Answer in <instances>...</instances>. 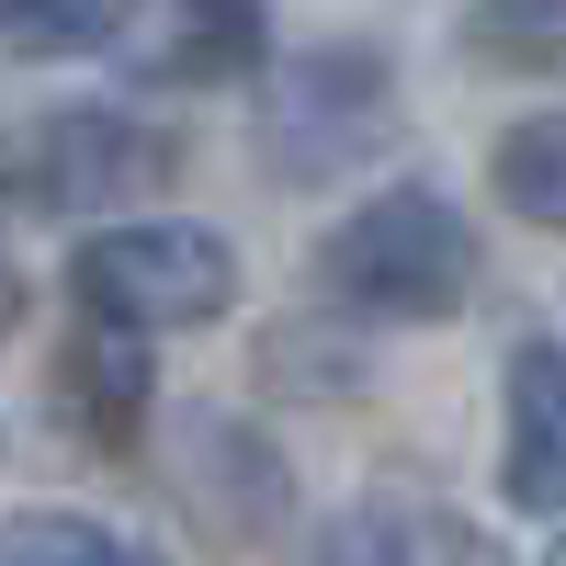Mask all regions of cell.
Returning <instances> with one entry per match:
<instances>
[{
  "instance_id": "obj_13",
  "label": "cell",
  "mask_w": 566,
  "mask_h": 566,
  "mask_svg": "<svg viewBox=\"0 0 566 566\" xmlns=\"http://www.w3.org/2000/svg\"><path fill=\"white\" fill-rule=\"evenodd\" d=\"M306 566H419V522H408L397 499H352L340 522L317 533V555H306Z\"/></svg>"
},
{
  "instance_id": "obj_11",
  "label": "cell",
  "mask_w": 566,
  "mask_h": 566,
  "mask_svg": "<svg viewBox=\"0 0 566 566\" xmlns=\"http://www.w3.org/2000/svg\"><path fill=\"white\" fill-rule=\"evenodd\" d=\"M464 45L510 80L566 69V0H464Z\"/></svg>"
},
{
  "instance_id": "obj_4",
  "label": "cell",
  "mask_w": 566,
  "mask_h": 566,
  "mask_svg": "<svg viewBox=\"0 0 566 566\" xmlns=\"http://www.w3.org/2000/svg\"><path fill=\"white\" fill-rule=\"evenodd\" d=\"M0 170H12V193L45 205V216H125V205H148L181 170V148L159 125H136L125 103H69V114L23 125L12 148H0Z\"/></svg>"
},
{
  "instance_id": "obj_1",
  "label": "cell",
  "mask_w": 566,
  "mask_h": 566,
  "mask_svg": "<svg viewBox=\"0 0 566 566\" xmlns=\"http://www.w3.org/2000/svg\"><path fill=\"white\" fill-rule=\"evenodd\" d=\"M317 295L340 317H374V328H442L488 295V239L464 227L453 193L386 181L317 239Z\"/></svg>"
},
{
  "instance_id": "obj_10",
  "label": "cell",
  "mask_w": 566,
  "mask_h": 566,
  "mask_svg": "<svg viewBox=\"0 0 566 566\" xmlns=\"http://www.w3.org/2000/svg\"><path fill=\"white\" fill-rule=\"evenodd\" d=\"M0 566H170V555L91 522V510H12L0 522Z\"/></svg>"
},
{
  "instance_id": "obj_9",
  "label": "cell",
  "mask_w": 566,
  "mask_h": 566,
  "mask_svg": "<svg viewBox=\"0 0 566 566\" xmlns=\"http://www.w3.org/2000/svg\"><path fill=\"white\" fill-rule=\"evenodd\" d=\"M488 193L522 216V227H566V103L522 114V125H499V148H488Z\"/></svg>"
},
{
  "instance_id": "obj_5",
  "label": "cell",
  "mask_w": 566,
  "mask_h": 566,
  "mask_svg": "<svg viewBox=\"0 0 566 566\" xmlns=\"http://www.w3.org/2000/svg\"><path fill=\"white\" fill-rule=\"evenodd\" d=\"M170 488H181V510H193L216 544H239V555L283 544V522H295V464H283V442L261 431V419H239V408H193L181 419Z\"/></svg>"
},
{
  "instance_id": "obj_12",
  "label": "cell",
  "mask_w": 566,
  "mask_h": 566,
  "mask_svg": "<svg viewBox=\"0 0 566 566\" xmlns=\"http://www.w3.org/2000/svg\"><path fill=\"white\" fill-rule=\"evenodd\" d=\"M125 0H0V57H91L114 45Z\"/></svg>"
},
{
  "instance_id": "obj_8",
  "label": "cell",
  "mask_w": 566,
  "mask_h": 566,
  "mask_svg": "<svg viewBox=\"0 0 566 566\" xmlns=\"http://www.w3.org/2000/svg\"><path fill=\"white\" fill-rule=\"evenodd\" d=\"M57 408L80 419L91 442H125V431H136V408H148V340L91 317V340L57 363Z\"/></svg>"
},
{
  "instance_id": "obj_7",
  "label": "cell",
  "mask_w": 566,
  "mask_h": 566,
  "mask_svg": "<svg viewBox=\"0 0 566 566\" xmlns=\"http://www.w3.org/2000/svg\"><path fill=\"white\" fill-rule=\"evenodd\" d=\"M499 499L522 522H566V340L533 328L499 374Z\"/></svg>"
},
{
  "instance_id": "obj_14",
  "label": "cell",
  "mask_w": 566,
  "mask_h": 566,
  "mask_svg": "<svg viewBox=\"0 0 566 566\" xmlns=\"http://www.w3.org/2000/svg\"><path fill=\"white\" fill-rule=\"evenodd\" d=\"M12 317H23V272H12V250H0V340H12Z\"/></svg>"
},
{
  "instance_id": "obj_15",
  "label": "cell",
  "mask_w": 566,
  "mask_h": 566,
  "mask_svg": "<svg viewBox=\"0 0 566 566\" xmlns=\"http://www.w3.org/2000/svg\"><path fill=\"white\" fill-rule=\"evenodd\" d=\"M544 566H566V522H555V544H544Z\"/></svg>"
},
{
  "instance_id": "obj_6",
  "label": "cell",
  "mask_w": 566,
  "mask_h": 566,
  "mask_svg": "<svg viewBox=\"0 0 566 566\" xmlns=\"http://www.w3.org/2000/svg\"><path fill=\"white\" fill-rule=\"evenodd\" d=\"M114 45H125V69L148 91H227V80L272 69L261 0H125Z\"/></svg>"
},
{
  "instance_id": "obj_3",
  "label": "cell",
  "mask_w": 566,
  "mask_h": 566,
  "mask_svg": "<svg viewBox=\"0 0 566 566\" xmlns=\"http://www.w3.org/2000/svg\"><path fill=\"white\" fill-rule=\"evenodd\" d=\"M397 69L374 45H306L261 80V170L317 193V181H352L397 148Z\"/></svg>"
},
{
  "instance_id": "obj_2",
  "label": "cell",
  "mask_w": 566,
  "mask_h": 566,
  "mask_svg": "<svg viewBox=\"0 0 566 566\" xmlns=\"http://www.w3.org/2000/svg\"><path fill=\"white\" fill-rule=\"evenodd\" d=\"M69 295L103 328L170 340V328H216L239 306V250L216 227H193V216H103L69 250Z\"/></svg>"
}]
</instances>
